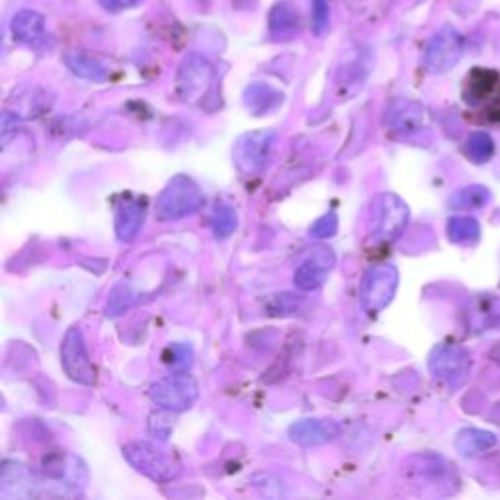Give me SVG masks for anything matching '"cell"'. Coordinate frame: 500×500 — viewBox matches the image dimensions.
Wrapping results in <instances>:
<instances>
[{
  "instance_id": "8992f818",
  "label": "cell",
  "mask_w": 500,
  "mask_h": 500,
  "mask_svg": "<svg viewBox=\"0 0 500 500\" xmlns=\"http://www.w3.org/2000/svg\"><path fill=\"white\" fill-rule=\"evenodd\" d=\"M399 284V274L395 266H373V268L364 276L360 302L365 313H380L395 295Z\"/></svg>"
},
{
  "instance_id": "d4e9b609",
  "label": "cell",
  "mask_w": 500,
  "mask_h": 500,
  "mask_svg": "<svg viewBox=\"0 0 500 500\" xmlns=\"http://www.w3.org/2000/svg\"><path fill=\"white\" fill-rule=\"evenodd\" d=\"M192 358H194V352L190 346H186V344H172V346L166 348L162 354L164 364L178 372H184L190 368Z\"/></svg>"
},
{
  "instance_id": "52a82bcc",
  "label": "cell",
  "mask_w": 500,
  "mask_h": 500,
  "mask_svg": "<svg viewBox=\"0 0 500 500\" xmlns=\"http://www.w3.org/2000/svg\"><path fill=\"white\" fill-rule=\"evenodd\" d=\"M463 55V36L455 28H442L430 39L425 53V66L430 73H448Z\"/></svg>"
},
{
  "instance_id": "3957f363",
  "label": "cell",
  "mask_w": 500,
  "mask_h": 500,
  "mask_svg": "<svg viewBox=\"0 0 500 500\" xmlns=\"http://www.w3.org/2000/svg\"><path fill=\"white\" fill-rule=\"evenodd\" d=\"M215 83V66L204 55L192 53L178 66V94L188 104H202Z\"/></svg>"
},
{
  "instance_id": "83f0119b",
  "label": "cell",
  "mask_w": 500,
  "mask_h": 500,
  "mask_svg": "<svg viewBox=\"0 0 500 500\" xmlns=\"http://www.w3.org/2000/svg\"><path fill=\"white\" fill-rule=\"evenodd\" d=\"M237 214L235 209L224 206L215 211V217H214V232L219 239H227L229 235H232V231L237 229Z\"/></svg>"
},
{
  "instance_id": "9c48e42d",
  "label": "cell",
  "mask_w": 500,
  "mask_h": 500,
  "mask_svg": "<svg viewBox=\"0 0 500 500\" xmlns=\"http://www.w3.org/2000/svg\"><path fill=\"white\" fill-rule=\"evenodd\" d=\"M276 141L274 131H254L235 145V164L242 174H259L270 159Z\"/></svg>"
},
{
  "instance_id": "f1b7e54d",
  "label": "cell",
  "mask_w": 500,
  "mask_h": 500,
  "mask_svg": "<svg viewBox=\"0 0 500 500\" xmlns=\"http://www.w3.org/2000/svg\"><path fill=\"white\" fill-rule=\"evenodd\" d=\"M496 81V73L493 71H485V69H475L471 79H469V86H468V96L475 94V96H487L491 92V88L495 86Z\"/></svg>"
},
{
  "instance_id": "603a6c76",
  "label": "cell",
  "mask_w": 500,
  "mask_h": 500,
  "mask_svg": "<svg viewBox=\"0 0 500 500\" xmlns=\"http://www.w3.org/2000/svg\"><path fill=\"white\" fill-rule=\"evenodd\" d=\"M488 192L485 190L483 186H469V188H463V190L455 192L450 199V206L453 209H475V207H481L488 202Z\"/></svg>"
},
{
  "instance_id": "4316f807",
  "label": "cell",
  "mask_w": 500,
  "mask_h": 500,
  "mask_svg": "<svg viewBox=\"0 0 500 500\" xmlns=\"http://www.w3.org/2000/svg\"><path fill=\"white\" fill-rule=\"evenodd\" d=\"M468 154L477 161V162H485L493 157V151H495V145H493V141L491 137L487 136V133H473V136L468 139Z\"/></svg>"
},
{
  "instance_id": "484cf974",
  "label": "cell",
  "mask_w": 500,
  "mask_h": 500,
  "mask_svg": "<svg viewBox=\"0 0 500 500\" xmlns=\"http://www.w3.org/2000/svg\"><path fill=\"white\" fill-rule=\"evenodd\" d=\"M133 303H136V294L131 292V287L127 284H118L112 294H110L108 302V315H121L124 311H127Z\"/></svg>"
},
{
  "instance_id": "7a4b0ae2",
  "label": "cell",
  "mask_w": 500,
  "mask_h": 500,
  "mask_svg": "<svg viewBox=\"0 0 500 500\" xmlns=\"http://www.w3.org/2000/svg\"><path fill=\"white\" fill-rule=\"evenodd\" d=\"M204 204V194L199 186L184 174L174 176L157 197V219L176 221L194 215Z\"/></svg>"
},
{
  "instance_id": "d6986e66",
  "label": "cell",
  "mask_w": 500,
  "mask_h": 500,
  "mask_svg": "<svg viewBox=\"0 0 500 500\" xmlns=\"http://www.w3.org/2000/svg\"><path fill=\"white\" fill-rule=\"evenodd\" d=\"M284 102V94L274 86L264 83H254L244 91V104L254 114H268Z\"/></svg>"
},
{
  "instance_id": "7c38bea8",
  "label": "cell",
  "mask_w": 500,
  "mask_h": 500,
  "mask_svg": "<svg viewBox=\"0 0 500 500\" xmlns=\"http://www.w3.org/2000/svg\"><path fill=\"white\" fill-rule=\"evenodd\" d=\"M342 434V426L337 420L330 418H303L295 420L287 428V436L297 446L303 448H317L325 446L329 442H335Z\"/></svg>"
},
{
  "instance_id": "7402d4cb",
  "label": "cell",
  "mask_w": 500,
  "mask_h": 500,
  "mask_svg": "<svg viewBox=\"0 0 500 500\" xmlns=\"http://www.w3.org/2000/svg\"><path fill=\"white\" fill-rule=\"evenodd\" d=\"M448 235L453 242L469 244L479 239V224L473 217H453L448 224Z\"/></svg>"
},
{
  "instance_id": "5b68a950",
  "label": "cell",
  "mask_w": 500,
  "mask_h": 500,
  "mask_svg": "<svg viewBox=\"0 0 500 500\" xmlns=\"http://www.w3.org/2000/svg\"><path fill=\"white\" fill-rule=\"evenodd\" d=\"M61 364L73 382L88 387L96 383L94 364L88 355L84 335L79 327H71L65 332L61 342Z\"/></svg>"
},
{
  "instance_id": "cb8c5ba5",
  "label": "cell",
  "mask_w": 500,
  "mask_h": 500,
  "mask_svg": "<svg viewBox=\"0 0 500 500\" xmlns=\"http://www.w3.org/2000/svg\"><path fill=\"white\" fill-rule=\"evenodd\" d=\"M302 305V297H297L294 294H276L266 299V313L272 317H284L295 313V311Z\"/></svg>"
},
{
  "instance_id": "4dcf8cb0",
  "label": "cell",
  "mask_w": 500,
  "mask_h": 500,
  "mask_svg": "<svg viewBox=\"0 0 500 500\" xmlns=\"http://www.w3.org/2000/svg\"><path fill=\"white\" fill-rule=\"evenodd\" d=\"M313 4V30L323 33L329 26V3L327 0H311Z\"/></svg>"
},
{
  "instance_id": "4fadbf2b",
  "label": "cell",
  "mask_w": 500,
  "mask_h": 500,
  "mask_svg": "<svg viewBox=\"0 0 500 500\" xmlns=\"http://www.w3.org/2000/svg\"><path fill=\"white\" fill-rule=\"evenodd\" d=\"M41 487V479L24 463L4 461L0 475V496L3 498H31Z\"/></svg>"
},
{
  "instance_id": "ffe728a7",
  "label": "cell",
  "mask_w": 500,
  "mask_h": 500,
  "mask_svg": "<svg viewBox=\"0 0 500 500\" xmlns=\"http://www.w3.org/2000/svg\"><path fill=\"white\" fill-rule=\"evenodd\" d=\"M495 443H496V436L491 434V432L463 430L458 436V442H455V448L465 455H475L485 450H491Z\"/></svg>"
},
{
  "instance_id": "ac0fdd59",
  "label": "cell",
  "mask_w": 500,
  "mask_h": 500,
  "mask_svg": "<svg viewBox=\"0 0 500 500\" xmlns=\"http://www.w3.org/2000/svg\"><path fill=\"white\" fill-rule=\"evenodd\" d=\"M268 24L274 39L287 41L297 36L302 20H299L297 10L290 3H280L272 8Z\"/></svg>"
},
{
  "instance_id": "f546056e",
  "label": "cell",
  "mask_w": 500,
  "mask_h": 500,
  "mask_svg": "<svg viewBox=\"0 0 500 500\" xmlns=\"http://www.w3.org/2000/svg\"><path fill=\"white\" fill-rule=\"evenodd\" d=\"M337 231H338V219H337V214H327L320 217L317 224L309 229L311 232V237L313 239H329L332 235H337Z\"/></svg>"
},
{
  "instance_id": "277c9868",
  "label": "cell",
  "mask_w": 500,
  "mask_h": 500,
  "mask_svg": "<svg viewBox=\"0 0 500 500\" xmlns=\"http://www.w3.org/2000/svg\"><path fill=\"white\" fill-rule=\"evenodd\" d=\"M151 401L169 413H182L190 408L199 397L197 382L188 373L169 375L157 382L149 391Z\"/></svg>"
},
{
  "instance_id": "2e32d148",
  "label": "cell",
  "mask_w": 500,
  "mask_h": 500,
  "mask_svg": "<svg viewBox=\"0 0 500 500\" xmlns=\"http://www.w3.org/2000/svg\"><path fill=\"white\" fill-rule=\"evenodd\" d=\"M145 219V206L137 199H126L116 209V232L118 239L129 242L137 237L139 229Z\"/></svg>"
},
{
  "instance_id": "e0dca14e",
  "label": "cell",
  "mask_w": 500,
  "mask_h": 500,
  "mask_svg": "<svg viewBox=\"0 0 500 500\" xmlns=\"http://www.w3.org/2000/svg\"><path fill=\"white\" fill-rule=\"evenodd\" d=\"M65 65L69 66V71L79 76V79L84 81H92V83H104L108 81L110 71L108 66L96 59L94 55H88L83 51H69L65 55Z\"/></svg>"
},
{
  "instance_id": "1f68e13d",
  "label": "cell",
  "mask_w": 500,
  "mask_h": 500,
  "mask_svg": "<svg viewBox=\"0 0 500 500\" xmlns=\"http://www.w3.org/2000/svg\"><path fill=\"white\" fill-rule=\"evenodd\" d=\"M153 417L157 418V420H153V418H151V425H149L151 434H153L154 438H159V440H169L171 430H172L171 422H169V420H164V422H162V415H153Z\"/></svg>"
},
{
  "instance_id": "30bf717a",
  "label": "cell",
  "mask_w": 500,
  "mask_h": 500,
  "mask_svg": "<svg viewBox=\"0 0 500 500\" xmlns=\"http://www.w3.org/2000/svg\"><path fill=\"white\" fill-rule=\"evenodd\" d=\"M428 365L434 377L455 387L463 383L465 377L469 375L471 360H469V354L461 346H455V344H442V346L434 348V352L430 354Z\"/></svg>"
},
{
  "instance_id": "ba28073f",
  "label": "cell",
  "mask_w": 500,
  "mask_h": 500,
  "mask_svg": "<svg viewBox=\"0 0 500 500\" xmlns=\"http://www.w3.org/2000/svg\"><path fill=\"white\" fill-rule=\"evenodd\" d=\"M408 224V207L395 194H382L373 202V232L377 239L393 241Z\"/></svg>"
},
{
  "instance_id": "d6a6232c",
  "label": "cell",
  "mask_w": 500,
  "mask_h": 500,
  "mask_svg": "<svg viewBox=\"0 0 500 500\" xmlns=\"http://www.w3.org/2000/svg\"><path fill=\"white\" fill-rule=\"evenodd\" d=\"M110 13H121V10H127L141 4V0H98Z\"/></svg>"
},
{
  "instance_id": "9a60e30c",
  "label": "cell",
  "mask_w": 500,
  "mask_h": 500,
  "mask_svg": "<svg viewBox=\"0 0 500 500\" xmlns=\"http://www.w3.org/2000/svg\"><path fill=\"white\" fill-rule=\"evenodd\" d=\"M10 31L18 43L30 48H43L48 43V24L36 10H20L10 22Z\"/></svg>"
},
{
  "instance_id": "6da1fadb",
  "label": "cell",
  "mask_w": 500,
  "mask_h": 500,
  "mask_svg": "<svg viewBox=\"0 0 500 500\" xmlns=\"http://www.w3.org/2000/svg\"><path fill=\"white\" fill-rule=\"evenodd\" d=\"M124 455L139 473L157 483H171L182 471V465L174 452L164 450L153 442H131L124 448Z\"/></svg>"
},
{
  "instance_id": "8fae6325",
  "label": "cell",
  "mask_w": 500,
  "mask_h": 500,
  "mask_svg": "<svg viewBox=\"0 0 500 500\" xmlns=\"http://www.w3.org/2000/svg\"><path fill=\"white\" fill-rule=\"evenodd\" d=\"M43 477L46 481L57 483L65 488H79L88 481V468L81 458L73 453H51L43 460Z\"/></svg>"
},
{
  "instance_id": "44dd1931",
  "label": "cell",
  "mask_w": 500,
  "mask_h": 500,
  "mask_svg": "<svg viewBox=\"0 0 500 500\" xmlns=\"http://www.w3.org/2000/svg\"><path fill=\"white\" fill-rule=\"evenodd\" d=\"M391 124L395 129H401V131H410L415 129L420 124V118H422V110L418 104L413 102H407V100H401V102H397L391 110Z\"/></svg>"
},
{
  "instance_id": "5bb4252c",
  "label": "cell",
  "mask_w": 500,
  "mask_h": 500,
  "mask_svg": "<svg viewBox=\"0 0 500 500\" xmlns=\"http://www.w3.org/2000/svg\"><path fill=\"white\" fill-rule=\"evenodd\" d=\"M335 254L330 249H315L309 259L297 266L294 274V284L302 292H315L323 285L327 274L335 266Z\"/></svg>"
}]
</instances>
